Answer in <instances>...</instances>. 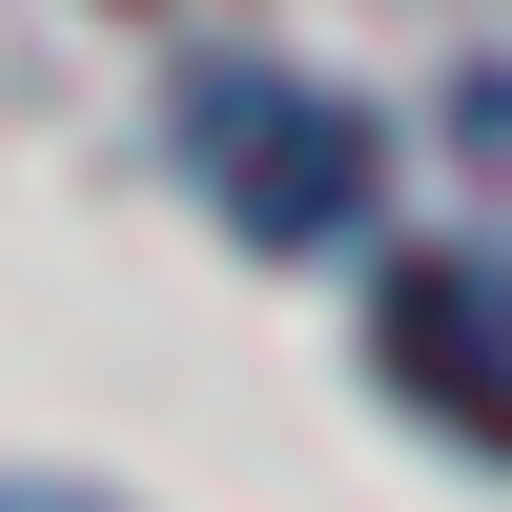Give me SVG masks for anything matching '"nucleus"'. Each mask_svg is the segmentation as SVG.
<instances>
[{"label": "nucleus", "mask_w": 512, "mask_h": 512, "mask_svg": "<svg viewBox=\"0 0 512 512\" xmlns=\"http://www.w3.org/2000/svg\"><path fill=\"white\" fill-rule=\"evenodd\" d=\"M451 144H472V164H492V205H512V62L472 82V103H451Z\"/></svg>", "instance_id": "nucleus-3"}, {"label": "nucleus", "mask_w": 512, "mask_h": 512, "mask_svg": "<svg viewBox=\"0 0 512 512\" xmlns=\"http://www.w3.org/2000/svg\"><path fill=\"white\" fill-rule=\"evenodd\" d=\"M390 369H410L472 451H512V287H492V267H390Z\"/></svg>", "instance_id": "nucleus-2"}, {"label": "nucleus", "mask_w": 512, "mask_h": 512, "mask_svg": "<svg viewBox=\"0 0 512 512\" xmlns=\"http://www.w3.org/2000/svg\"><path fill=\"white\" fill-rule=\"evenodd\" d=\"M185 144H205V185H226L246 246H349L369 226V103H328V82H287V62H205Z\"/></svg>", "instance_id": "nucleus-1"}]
</instances>
